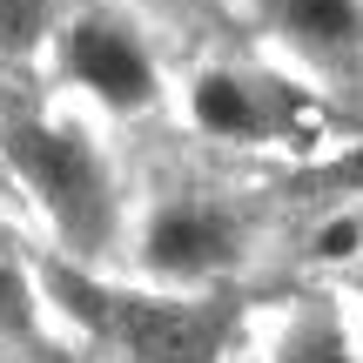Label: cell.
I'll return each mask as SVG.
<instances>
[{
    "label": "cell",
    "instance_id": "cell-1",
    "mask_svg": "<svg viewBox=\"0 0 363 363\" xmlns=\"http://www.w3.org/2000/svg\"><path fill=\"white\" fill-rule=\"evenodd\" d=\"M0 155H7V175L21 182V195L40 208L61 262L94 269L108 249H121L128 195H121V169H115V155H108V142L94 135L88 115L13 108L0 121Z\"/></svg>",
    "mask_w": 363,
    "mask_h": 363
},
{
    "label": "cell",
    "instance_id": "cell-2",
    "mask_svg": "<svg viewBox=\"0 0 363 363\" xmlns=\"http://www.w3.org/2000/svg\"><path fill=\"white\" fill-rule=\"evenodd\" d=\"M34 283L61 323H74L88 343L115 350L121 363H222L235 343V296H169V289H142V283H108L101 269L81 262L34 256Z\"/></svg>",
    "mask_w": 363,
    "mask_h": 363
},
{
    "label": "cell",
    "instance_id": "cell-3",
    "mask_svg": "<svg viewBox=\"0 0 363 363\" xmlns=\"http://www.w3.org/2000/svg\"><path fill=\"white\" fill-rule=\"evenodd\" d=\"M121 249H128V269H135L142 289L216 296L249 262V216H242V202L222 195V189L175 182V189H155L135 208Z\"/></svg>",
    "mask_w": 363,
    "mask_h": 363
},
{
    "label": "cell",
    "instance_id": "cell-4",
    "mask_svg": "<svg viewBox=\"0 0 363 363\" xmlns=\"http://www.w3.org/2000/svg\"><path fill=\"white\" fill-rule=\"evenodd\" d=\"M48 61L94 121H142L169 94L148 34L115 7H67L48 34Z\"/></svg>",
    "mask_w": 363,
    "mask_h": 363
},
{
    "label": "cell",
    "instance_id": "cell-5",
    "mask_svg": "<svg viewBox=\"0 0 363 363\" xmlns=\"http://www.w3.org/2000/svg\"><path fill=\"white\" fill-rule=\"evenodd\" d=\"M182 115L202 142H222V148H262L289 128L283 94L242 67H195L182 81Z\"/></svg>",
    "mask_w": 363,
    "mask_h": 363
},
{
    "label": "cell",
    "instance_id": "cell-6",
    "mask_svg": "<svg viewBox=\"0 0 363 363\" xmlns=\"http://www.w3.org/2000/svg\"><path fill=\"white\" fill-rule=\"evenodd\" d=\"M262 27L337 88L363 81V0H256Z\"/></svg>",
    "mask_w": 363,
    "mask_h": 363
},
{
    "label": "cell",
    "instance_id": "cell-7",
    "mask_svg": "<svg viewBox=\"0 0 363 363\" xmlns=\"http://www.w3.org/2000/svg\"><path fill=\"white\" fill-rule=\"evenodd\" d=\"M40 337H48V303L34 283V256L0 222V343H40Z\"/></svg>",
    "mask_w": 363,
    "mask_h": 363
},
{
    "label": "cell",
    "instance_id": "cell-8",
    "mask_svg": "<svg viewBox=\"0 0 363 363\" xmlns=\"http://www.w3.org/2000/svg\"><path fill=\"white\" fill-rule=\"evenodd\" d=\"M269 363H363V357H357L350 323H343L337 310L316 303V310H303V316H289V323H283Z\"/></svg>",
    "mask_w": 363,
    "mask_h": 363
},
{
    "label": "cell",
    "instance_id": "cell-9",
    "mask_svg": "<svg viewBox=\"0 0 363 363\" xmlns=\"http://www.w3.org/2000/svg\"><path fill=\"white\" fill-rule=\"evenodd\" d=\"M310 256H316V262H357V256H363V229H357V208H350V216H330L323 229H316Z\"/></svg>",
    "mask_w": 363,
    "mask_h": 363
},
{
    "label": "cell",
    "instance_id": "cell-10",
    "mask_svg": "<svg viewBox=\"0 0 363 363\" xmlns=\"http://www.w3.org/2000/svg\"><path fill=\"white\" fill-rule=\"evenodd\" d=\"M357 229H363V208H357Z\"/></svg>",
    "mask_w": 363,
    "mask_h": 363
}]
</instances>
